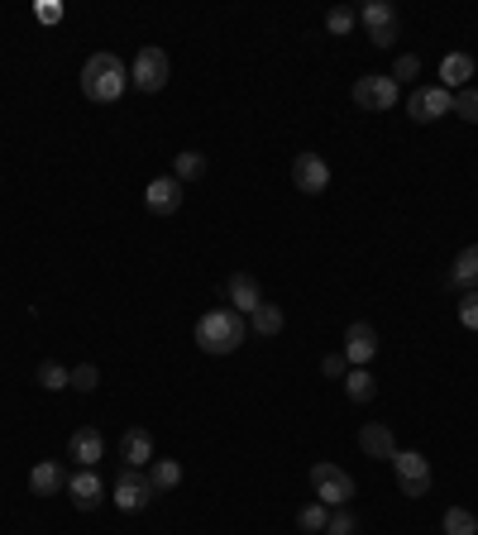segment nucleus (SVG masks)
Here are the masks:
<instances>
[{
	"instance_id": "obj_1",
	"label": "nucleus",
	"mask_w": 478,
	"mask_h": 535,
	"mask_svg": "<svg viewBox=\"0 0 478 535\" xmlns=\"http://www.w3.org/2000/svg\"><path fill=\"white\" fill-rule=\"evenodd\" d=\"M244 340H249V321H244L239 311H230V306H216V311H206V316L196 321V344H201V354H211V359L235 354Z\"/></svg>"
},
{
	"instance_id": "obj_2",
	"label": "nucleus",
	"mask_w": 478,
	"mask_h": 535,
	"mask_svg": "<svg viewBox=\"0 0 478 535\" xmlns=\"http://www.w3.org/2000/svg\"><path fill=\"white\" fill-rule=\"evenodd\" d=\"M125 86H130V72H125V63L115 53H91L87 67H82V96L87 101L110 106V101L125 96Z\"/></svg>"
},
{
	"instance_id": "obj_3",
	"label": "nucleus",
	"mask_w": 478,
	"mask_h": 535,
	"mask_svg": "<svg viewBox=\"0 0 478 535\" xmlns=\"http://www.w3.org/2000/svg\"><path fill=\"white\" fill-rule=\"evenodd\" d=\"M311 488H316V502H326L330 512L354 502V478H349L340 464H330V459H321V464L311 469Z\"/></svg>"
},
{
	"instance_id": "obj_4",
	"label": "nucleus",
	"mask_w": 478,
	"mask_h": 535,
	"mask_svg": "<svg viewBox=\"0 0 478 535\" xmlns=\"http://www.w3.org/2000/svg\"><path fill=\"white\" fill-rule=\"evenodd\" d=\"M392 473H397V493L402 497H426L431 493V459L416 450H397L392 454Z\"/></svg>"
},
{
	"instance_id": "obj_5",
	"label": "nucleus",
	"mask_w": 478,
	"mask_h": 535,
	"mask_svg": "<svg viewBox=\"0 0 478 535\" xmlns=\"http://www.w3.org/2000/svg\"><path fill=\"white\" fill-rule=\"evenodd\" d=\"M354 106L359 110H392L397 106V96H402V86L392 82L388 72H364V77H354Z\"/></svg>"
},
{
	"instance_id": "obj_6",
	"label": "nucleus",
	"mask_w": 478,
	"mask_h": 535,
	"mask_svg": "<svg viewBox=\"0 0 478 535\" xmlns=\"http://www.w3.org/2000/svg\"><path fill=\"white\" fill-rule=\"evenodd\" d=\"M130 86L134 91H144V96H153V91H163L168 86V53L163 48H139L130 63Z\"/></svg>"
},
{
	"instance_id": "obj_7",
	"label": "nucleus",
	"mask_w": 478,
	"mask_h": 535,
	"mask_svg": "<svg viewBox=\"0 0 478 535\" xmlns=\"http://www.w3.org/2000/svg\"><path fill=\"white\" fill-rule=\"evenodd\" d=\"M153 483H149V473L144 469H125L120 473V478H115V497H110V502H115V507H120V512H144V507H149L153 502Z\"/></svg>"
},
{
	"instance_id": "obj_8",
	"label": "nucleus",
	"mask_w": 478,
	"mask_h": 535,
	"mask_svg": "<svg viewBox=\"0 0 478 535\" xmlns=\"http://www.w3.org/2000/svg\"><path fill=\"white\" fill-rule=\"evenodd\" d=\"M450 106H455V91H445V86H416L407 96V115L416 125H435L440 115H450Z\"/></svg>"
},
{
	"instance_id": "obj_9",
	"label": "nucleus",
	"mask_w": 478,
	"mask_h": 535,
	"mask_svg": "<svg viewBox=\"0 0 478 535\" xmlns=\"http://www.w3.org/2000/svg\"><path fill=\"white\" fill-rule=\"evenodd\" d=\"M359 24L369 29L373 48H392V43H397V10H392L388 0H369V5H359Z\"/></svg>"
},
{
	"instance_id": "obj_10",
	"label": "nucleus",
	"mask_w": 478,
	"mask_h": 535,
	"mask_svg": "<svg viewBox=\"0 0 478 535\" xmlns=\"http://www.w3.org/2000/svg\"><path fill=\"white\" fill-rule=\"evenodd\" d=\"M292 187L306 196H321L330 187V163L321 153H297L292 158Z\"/></svg>"
},
{
	"instance_id": "obj_11",
	"label": "nucleus",
	"mask_w": 478,
	"mask_h": 535,
	"mask_svg": "<svg viewBox=\"0 0 478 535\" xmlns=\"http://www.w3.org/2000/svg\"><path fill=\"white\" fill-rule=\"evenodd\" d=\"M67 493H72V507H77V512H96V507L106 502V483H101L96 469H77L67 478Z\"/></svg>"
},
{
	"instance_id": "obj_12",
	"label": "nucleus",
	"mask_w": 478,
	"mask_h": 535,
	"mask_svg": "<svg viewBox=\"0 0 478 535\" xmlns=\"http://www.w3.org/2000/svg\"><path fill=\"white\" fill-rule=\"evenodd\" d=\"M182 196H187V187L177 177H153L149 187H144V206L153 215H177L182 211Z\"/></svg>"
},
{
	"instance_id": "obj_13",
	"label": "nucleus",
	"mask_w": 478,
	"mask_h": 535,
	"mask_svg": "<svg viewBox=\"0 0 478 535\" xmlns=\"http://www.w3.org/2000/svg\"><path fill=\"white\" fill-rule=\"evenodd\" d=\"M340 354L349 359V368H364L373 354H378V330H373L369 321H354L345 330V349H340Z\"/></svg>"
},
{
	"instance_id": "obj_14",
	"label": "nucleus",
	"mask_w": 478,
	"mask_h": 535,
	"mask_svg": "<svg viewBox=\"0 0 478 535\" xmlns=\"http://www.w3.org/2000/svg\"><path fill=\"white\" fill-rule=\"evenodd\" d=\"M120 459H125V469H149L153 459V430L149 426H130L120 435Z\"/></svg>"
},
{
	"instance_id": "obj_15",
	"label": "nucleus",
	"mask_w": 478,
	"mask_h": 535,
	"mask_svg": "<svg viewBox=\"0 0 478 535\" xmlns=\"http://www.w3.org/2000/svg\"><path fill=\"white\" fill-rule=\"evenodd\" d=\"M101 454H106V435L96 426H82L72 430V440H67V459H77L82 469H96L101 464Z\"/></svg>"
},
{
	"instance_id": "obj_16",
	"label": "nucleus",
	"mask_w": 478,
	"mask_h": 535,
	"mask_svg": "<svg viewBox=\"0 0 478 535\" xmlns=\"http://www.w3.org/2000/svg\"><path fill=\"white\" fill-rule=\"evenodd\" d=\"M359 450L369 454V459L392 464V454H397V435H392V426H383V421H369V426L359 430Z\"/></svg>"
},
{
	"instance_id": "obj_17",
	"label": "nucleus",
	"mask_w": 478,
	"mask_h": 535,
	"mask_svg": "<svg viewBox=\"0 0 478 535\" xmlns=\"http://www.w3.org/2000/svg\"><path fill=\"white\" fill-rule=\"evenodd\" d=\"M225 292H230V311L239 306V316H254V311L263 306V287H259V278H254V273H235Z\"/></svg>"
},
{
	"instance_id": "obj_18",
	"label": "nucleus",
	"mask_w": 478,
	"mask_h": 535,
	"mask_svg": "<svg viewBox=\"0 0 478 535\" xmlns=\"http://www.w3.org/2000/svg\"><path fill=\"white\" fill-rule=\"evenodd\" d=\"M58 488H67V469L58 464V459H44V464L29 469V493L34 497H53Z\"/></svg>"
},
{
	"instance_id": "obj_19",
	"label": "nucleus",
	"mask_w": 478,
	"mask_h": 535,
	"mask_svg": "<svg viewBox=\"0 0 478 535\" xmlns=\"http://www.w3.org/2000/svg\"><path fill=\"white\" fill-rule=\"evenodd\" d=\"M469 77H474V58H469V53H445V58H440V86H445V91H464Z\"/></svg>"
},
{
	"instance_id": "obj_20",
	"label": "nucleus",
	"mask_w": 478,
	"mask_h": 535,
	"mask_svg": "<svg viewBox=\"0 0 478 535\" xmlns=\"http://www.w3.org/2000/svg\"><path fill=\"white\" fill-rule=\"evenodd\" d=\"M450 287H459V292H478V244H469V249H459L455 263H450Z\"/></svg>"
},
{
	"instance_id": "obj_21",
	"label": "nucleus",
	"mask_w": 478,
	"mask_h": 535,
	"mask_svg": "<svg viewBox=\"0 0 478 535\" xmlns=\"http://www.w3.org/2000/svg\"><path fill=\"white\" fill-rule=\"evenodd\" d=\"M345 397L354 407H369L373 397H378V378H373L369 368H349L345 373Z\"/></svg>"
},
{
	"instance_id": "obj_22",
	"label": "nucleus",
	"mask_w": 478,
	"mask_h": 535,
	"mask_svg": "<svg viewBox=\"0 0 478 535\" xmlns=\"http://www.w3.org/2000/svg\"><path fill=\"white\" fill-rule=\"evenodd\" d=\"M149 483H153V493H173L177 483H182V464H177V459H153Z\"/></svg>"
},
{
	"instance_id": "obj_23",
	"label": "nucleus",
	"mask_w": 478,
	"mask_h": 535,
	"mask_svg": "<svg viewBox=\"0 0 478 535\" xmlns=\"http://www.w3.org/2000/svg\"><path fill=\"white\" fill-rule=\"evenodd\" d=\"M283 325H287L283 306H273V301H263L259 311H254V316H249V330H254V335H278V330H283Z\"/></svg>"
},
{
	"instance_id": "obj_24",
	"label": "nucleus",
	"mask_w": 478,
	"mask_h": 535,
	"mask_svg": "<svg viewBox=\"0 0 478 535\" xmlns=\"http://www.w3.org/2000/svg\"><path fill=\"white\" fill-rule=\"evenodd\" d=\"M201 172H206V153L182 149V153H177V158H173V177H177V182H182V187H187V182H196Z\"/></svg>"
},
{
	"instance_id": "obj_25",
	"label": "nucleus",
	"mask_w": 478,
	"mask_h": 535,
	"mask_svg": "<svg viewBox=\"0 0 478 535\" xmlns=\"http://www.w3.org/2000/svg\"><path fill=\"white\" fill-rule=\"evenodd\" d=\"M440 531L445 535H478V516L469 507H450V512L440 516Z\"/></svg>"
},
{
	"instance_id": "obj_26",
	"label": "nucleus",
	"mask_w": 478,
	"mask_h": 535,
	"mask_svg": "<svg viewBox=\"0 0 478 535\" xmlns=\"http://www.w3.org/2000/svg\"><path fill=\"white\" fill-rule=\"evenodd\" d=\"M326 521H330L326 502H306L302 512H297V526H302L306 535H326Z\"/></svg>"
},
{
	"instance_id": "obj_27",
	"label": "nucleus",
	"mask_w": 478,
	"mask_h": 535,
	"mask_svg": "<svg viewBox=\"0 0 478 535\" xmlns=\"http://www.w3.org/2000/svg\"><path fill=\"white\" fill-rule=\"evenodd\" d=\"M39 383H44L48 392H63V387H72V368H63V364H53V359H44V364H39Z\"/></svg>"
},
{
	"instance_id": "obj_28",
	"label": "nucleus",
	"mask_w": 478,
	"mask_h": 535,
	"mask_svg": "<svg viewBox=\"0 0 478 535\" xmlns=\"http://www.w3.org/2000/svg\"><path fill=\"white\" fill-rule=\"evenodd\" d=\"M354 24H359V10H354V5H335V10L326 15V29L330 34H340V39L354 34Z\"/></svg>"
},
{
	"instance_id": "obj_29",
	"label": "nucleus",
	"mask_w": 478,
	"mask_h": 535,
	"mask_svg": "<svg viewBox=\"0 0 478 535\" xmlns=\"http://www.w3.org/2000/svg\"><path fill=\"white\" fill-rule=\"evenodd\" d=\"M459 115V120H469V125H478V86H464V91H455V106H450Z\"/></svg>"
},
{
	"instance_id": "obj_30",
	"label": "nucleus",
	"mask_w": 478,
	"mask_h": 535,
	"mask_svg": "<svg viewBox=\"0 0 478 535\" xmlns=\"http://www.w3.org/2000/svg\"><path fill=\"white\" fill-rule=\"evenodd\" d=\"M326 535H359V521H354V512L349 507H335L326 521Z\"/></svg>"
},
{
	"instance_id": "obj_31",
	"label": "nucleus",
	"mask_w": 478,
	"mask_h": 535,
	"mask_svg": "<svg viewBox=\"0 0 478 535\" xmlns=\"http://www.w3.org/2000/svg\"><path fill=\"white\" fill-rule=\"evenodd\" d=\"M388 77H392L397 86H402V82H412V77H421V58H416V53H402V58L392 63Z\"/></svg>"
},
{
	"instance_id": "obj_32",
	"label": "nucleus",
	"mask_w": 478,
	"mask_h": 535,
	"mask_svg": "<svg viewBox=\"0 0 478 535\" xmlns=\"http://www.w3.org/2000/svg\"><path fill=\"white\" fill-rule=\"evenodd\" d=\"M72 387H77V392H96V387H101V368H96V364H77V368H72Z\"/></svg>"
},
{
	"instance_id": "obj_33",
	"label": "nucleus",
	"mask_w": 478,
	"mask_h": 535,
	"mask_svg": "<svg viewBox=\"0 0 478 535\" xmlns=\"http://www.w3.org/2000/svg\"><path fill=\"white\" fill-rule=\"evenodd\" d=\"M459 325H464V330H478V292H464V297H459Z\"/></svg>"
},
{
	"instance_id": "obj_34",
	"label": "nucleus",
	"mask_w": 478,
	"mask_h": 535,
	"mask_svg": "<svg viewBox=\"0 0 478 535\" xmlns=\"http://www.w3.org/2000/svg\"><path fill=\"white\" fill-rule=\"evenodd\" d=\"M321 373H326V378H335V383H345L349 359H345V354H326V359H321Z\"/></svg>"
},
{
	"instance_id": "obj_35",
	"label": "nucleus",
	"mask_w": 478,
	"mask_h": 535,
	"mask_svg": "<svg viewBox=\"0 0 478 535\" xmlns=\"http://www.w3.org/2000/svg\"><path fill=\"white\" fill-rule=\"evenodd\" d=\"M34 15H39L44 24H58L63 20V5H58V0H39V5H34Z\"/></svg>"
}]
</instances>
